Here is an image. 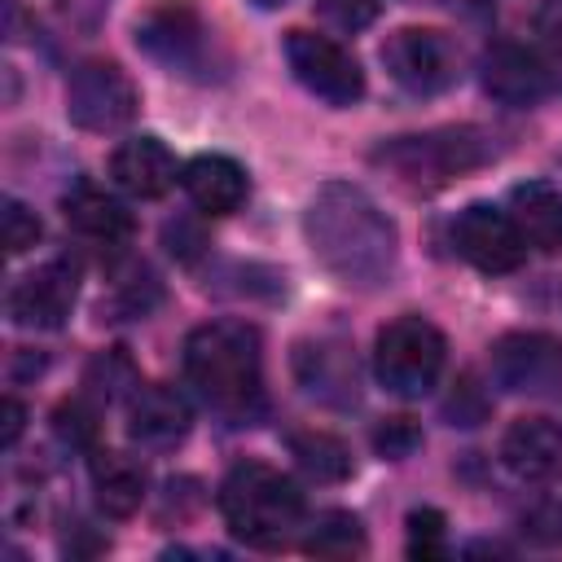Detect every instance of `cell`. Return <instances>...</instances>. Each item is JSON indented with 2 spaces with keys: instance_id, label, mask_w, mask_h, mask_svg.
Returning a JSON list of instances; mask_svg holds the SVG:
<instances>
[{
  "instance_id": "obj_1",
  "label": "cell",
  "mask_w": 562,
  "mask_h": 562,
  "mask_svg": "<svg viewBox=\"0 0 562 562\" xmlns=\"http://www.w3.org/2000/svg\"><path fill=\"white\" fill-rule=\"evenodd\" d=\"M303 237L338 281L360 290L382 285L400 259L395 224L360 184L347 180H329L316 189L303 215Z\"/></svg>"
},
{
  "instance_id": "obj_2",
  "label": "cell",
  "mask_w": 562,
  "mask_h": 562,
  "mask_svg": "<svg viewBox=\"0 0 562 562\" xmlns=\"http://www.w3.org/2000/svg\"><path fill=\"white\" fill-rule=\"evenodd\" d=\"M184 373L215 408H246L259 395L263 342L246 321H206L184 338Z\"/></svg>"
},
{
  "instance_id": "obj_3",
  "label": "cell",
  "mask_w": 562,
  "mask_h": 562,
  "mask_svg": "<svg viewBox=\"0 0 562 562\" xmlns=\"http://www.w3.org/2000/svg\"><path fill=\"white\" fill-rule=\"evenodd\" d=\"M228 531L255 549H281L303 522V492L268 461H237L220 483Z\"/></svg>"
},
{
  "instance_id": "obj_4",
  "label": "cell",
  "mask_w": 562,
  "mask_h": 562,
  "mask_svg": "<svg viewBox=\"0 0 562 562\" xmlns=\"http://www.w3.org/2000/svg\"><path fill=\"white\" fill-rule=\"evenodd\" d=\"M369 158L395 184H404L413 193H435V189L461 180L465 171L483 167L492 158V145L479 127H435V132L382 140Z\"/></svg>"
},
{
  "instance_id": "obj_5",
  "label": "cell",
  "mask_w": 562,
  "mask_h": 562,
  "mask_svg": "<svg viewBox=\"0 0 562 562\" xmlns=\"http://www.w3.org/2000/svg\"><path fill=\"white\" fill-rule=\"evenodd\" d=\"M448 360V342L439 334V325H430L426 316H395L378 329L373 342V373L391 395H426L439 378Z\"/></svg>"
},
{
  "instance_id": "obj_6",
  "label": "cell",
  "mask_w": 562,
  "mask_h": 562,
  "mask_svg": "<svg viewBox=\"0 0 562 562\" xmlns=\"http://www.w3.org/2000/svg\"><path fill=\"white\" fill-rule=\"evenodd\" d=\"M136 105H140V92L119 61L92 57V61H79L66 79V114L83 132H119L132 123Z\"/></svg>"
},
{
  "instance_id": "obj_7",
  "label": "cell",
  "mask_w": 562,
  "mask_h": 562,
  "mask_svg": "<svg viewBox=\"0 0 562 562\" xmlns=\"http://www.w3.org/2000/svg\"><path fill=\"white\" fill-rule=\"evenodd\" d=\"M382 66L386 75L413 92V97H435L443 88L457 83V66H461V53L457 44L435 31V26H400L382 40Z\"/></svg>"
},
{
  "instance_id": "obj_8",
  "label": "cell",
  "mask_w": 562,
  "mask_h": 562,
  "mask_svg": "<svg viewBox=\"0 0 562 562\" xmlns=\"http://www.w3.org/2000/svg\"><path fill=\"white\" fill-rule=\"evenodd\" d=\"M285 61L294 70V79L329 101V105H356L364 97V70L360 61L329 35H316V31H285Z\"/></svg>"
},
{
  "instance_id": "obj_9",
  "label": "cell",
  "mask_w": 562,
  "mask_h": 562,
  "mask_svg": "<svg viewBox=\"0 0 562 562\" xmlns=\"http://www.w3.org/2000/svg\"><path fill=\"white\" fill-rule=\"evenodd\" d=\"M452 246H457V255H461L470 268H479V272H487V277L514 272V268H522V259H527V241H522V233L514 228L509 211H501V206H492V202H470V206L452 220Z\"/></svg>"
},
{
  "instance_id": "obj_10",
  "label": "cell",
  "mask_w": 562,
  "mask_h": 562,
  "mask_svg": "<svg viewBox=\"0 0 562 562\" xmlns=\"http://www.w3.org/2000/svg\"><path fill=\"white\" fill-rule=\"evenodd\" d=\"M79 294V272L66 259H53L35 272H26L9 290V316L22 329H61Z\"/></svg>"
},
{
  "instance_id": "obj_11",
  "label": "cell",
  "mask_w": 562,
  "mask_h": 562,
  "mask_svg": "<svg viewBox=\"0 0 562 562\" xmlns=\"http://www.w3.org/2000/svg\"><path fill=\"white\" fill-rule=\"evenodd\" d=\"M492 378L505 391H553L562 382V342L549 334H505L492 347Z\"/></svg>"
},
{
  "instance_id": "obj_12",
  "label": "cell",
  "mask_w": 562,
  "mask_h": 562,
  "mask_svg": "<svg viewBox=\"0 0 562 562\" xmlns=\"http://www.w3.org/2000/svg\"><path fill=\"white\" fill-rule=\"evenodd\" d=\"M189 404L180 391L162 386V382H136L132 400H127V439L149 448V452H162V448H176L184 435H189Z\"/></svg>"
},
{
  "instance_id": "obj_13",
  "label": "cell",
  "mask_w": 562,
  "mask_h": 562,
  "mask_svg": "<svg viewBox=\"0 0 562 562\" xmlns=\"http://www.w3.org/2000/svg\"><path fill=\"white\" fill-rule=\"evenodd\" d=\"M294 378L303 386V395L347 408L360 400V373L356 360L342 342H299L294 347Z\"/></svg>"
},
{
  "instance_id": "obj_14",
  "label": "cell",
  "mask_w": 562,
  "mask_h": 562,
  "mask_svg": "<svg viewBox=\"0 0 562 562\" xmlns=\"http://www.w3.org/2000/svg\"><path fill=\"white\" fill-rule=\"evenodd\" d=\"M549 83H553V75L536 48L492 44L483 57V88H487V97H496L505 105H531L549 92Z\"/></svg>"
},
{
  "instance_id": "obj_15",
  "label": "cell",
  "mask_w": 562,
  "mask_h": 562,
  "mask_svg": "<svg viewBox=\"0 0 562 562\" xmlns=\"http://www.w3.org/2000/svg\"><path fill=\"white\" fill-rule=\"evenodd\" d=\"M180 184L189 193V202L206 215H233L246 198H250V180L246 167L228 154H198L180 167Z\"/></svg>"
},
{
  "instance_id": "obj_16",
  "label": "cell",
  "mask_w": 562,
  "mask_h": 562,
  "mask_svg": "<svg viewBox=\"0 0 562 562\" xmlns=\"http://www.w3.org/2000/svg\"><path fill=\"white\" fill-rule=\"evenodd\" d=\"M110 176L132 198H162L176 184L180 167L158 136H132L110 154Z\"/></svg>"
},
{
  "instance_id": "obj_17",
  "label": "cell",
  "mask_w": 562,
  "mask_h": 562,
  "mask_svg": "<svg viewBox=\"0 0 562 562\" xmlns=\"http://www.w3.org/2000/svg\"><path fill=\"white\" fill-rule=\"evenodd\" d=\"M501 461L509 474L536 483L562 470V426L549 417H518L501 439Z\"/></svg>"
},
{
  "instance_id": "obj_18",
  "label": "cell",
  "mask_w": 562,
  "mask_h": 562,
  "mask_svg": "<svg viewBox=\"0 0 562 562\" xmlns=\"http://www.w3.org/2000/svg\"><path fill=\"white\" fill-rule=\"evenodd\" d=\"M505 211L531 250H540V255L562 250V193L553 184H544V180L514 184Z\"/></svg>"
},
{
  "instance_id": "obj_19",
  "label": "cell",
  "mask_w": 562,
  "mask_h": 562,
  "mask_svg": "<svg viewBox=\"0 0 562 562\" xmlns=\"http://www.w3.org/2000/svg\"><path fill=\"white\" fill-rule=\"evenodd\" d=\"M88 474H92L97 505L110 518H127V514L140 509V501H145V470H140V461H132L127 452L101 448V452H92Z\"/></svg>"
},
{
  "instance_id": "obj_20",
  "label": "cell",
  "mask_w": 562,
  "mask_h": 562,
  "mask_svg": "<svg viewBox=\"0 0 562 562\" xmlns=\"http://www.w3.org/2000/svg\"><path fill=\"white\" fill-rule=\"evenodd\" d=\"M136 44H140L149 57L167 61V66H193L198 48L206 44V31H202V22H198L193 13H184V9H162V13H154V18H145V22L136 26Z\"/></svg>"
},
{
  "instance_id": "obj_21",
  "label": "cell",
  "mask_w": 562,
  "mask_h": 562,
  "mask_svg": "<svg viewBox=\"0 0 562 562\" xmlns=\"http://www.w3.org/2000/svg\"><path fill=\"white\" fill-rule=\"evenodd\" d=\"M61 211H66V224L92 241H123L132 233V215L119 198H110L105 189L97 184H75L66 198H61Z\"/></svg>"
},
{
  "instance_id": "obj_22",
  "label": "cell",
  "mask_w": 562,
  "mask_h": 562,
  "mask_svg": "<svg viewBox=\"0 0 562 562\" xmlns=\"http://www.w3.org/2000/svg\"><path fill=\"white\" fill-rule=\"evenodd\" d=\"M290 457L316 483H342L356 470L351 448L338 435H329V430H294L290 435Z\"/></svg>"
},
{
  "instance_id": "obj_23",
  "label": "cell",
  "mask_w": 562,
  "mask_h": 562,
  "mask_svg": "<svg viewBox=\"0 0 562 562\" xmlns=\"http://www.w3.org/2000/svg\"><path fill=\"white\" fill-rule=\"evenodd\" d=\"M303 553L312 558H356L364 553V527L356 514L347 509H329L312 522V531L303 536Z\"/></svg>"
},
{
  "instance_id": "obj_24",
  "label": "cell",
  "mask_w": 562,
  "mask_h": 562,
  "mask_svg": "<svg viewBox=\"0 0 562 562\" xmlns=\"http://www.w3.org/2000/svg\"><path fill=\"white\" fill-rule=\"evenodd\" d=\"M443 514L439 509H413L408 514V553L413 558H439L443 553Z\"/></svg>"
},
{
  "instance_id": "obj_25",
  "label": "cell",
  "mask_w": 562,
  "mask_h": 562,
  "mask_svg": "<svg viewBox=\"0 0 562 562\" xmlns=\"http://www.w3.org/2000/svg\"><path fill=\"white\" fill-rule=\"evenodd\" d=\"M40 241V215L31 206H22L18 198L4 202V250L9 255H26Z\"/></svg>"
},
{
  "instance_id": "obj_26",
  "label": "cell",
  "mask_w": 562,
  "mask_h": 562,
  "mask_svg": "<svg viewBox=\"0 0 562 562\" xmlns=\"http://www.w3.org/2000/svg\"><path fill=\"white\" fill-rule=\"evenodd\" d=\"M536 35H540V57L549 75H562V0H544L536 13Z\"/></svg>"
},
{
  "instance_id": "obj_27",
  "label": "cell",
  "mask_w": 562,
  "mask_h": 562,
  "mask_svg": "<svg viewBox=\"0 0 562 562\" xmlns=\"http://www.w3.org/2000/svg\"><path fill=\"white\" fill-rule=\"evenodd\" d=\"M53 430H57L70 448H88V443L97 439V417H92L79 400H70V404H57V413H53Z\"/></svg>"
},
{
  "instance_id": "obj_28",
  "label": "cell",
  "mask_w": 562,
  "mask_h": 562,
  "mask_svg": "<svg viewBox=\"0 0 562 562\" xmlns=\"http://www.w3.org/2000/svg\"><path fill=\"white\" fill-rule=\"evenodd\" d=\"M417 443H422V430H417L408 417H386V422L373 430V448H378L382 457H391V461L408 457Z\"/></svg>"
},
{
  "instance_id": "obj_29",
  "label": "cell",
  "mask_w": 562,
  "mask_h": 562,
  "mask_svg": "<svg viewBox=\"0 0 562 562\" xmlns=\"http://www.w3.org/2000/svg\"><path fill=\"white\" fill-rule=\"evenodd\" d=\"M316 9H321L334 26H342V31H364V26L378 18L382 0H316Z\"/></svg>"
},
{
  "instance_id": "obj_30",
  "label": "cell",
  "mask_w": 562,
  "mask_h": 562,
  "mask_svg": "<svg viewBox=\"0 0 562 562\" xmlns=\"http://www.w3.org/2000/svg\"><path fill=\"white\" fill-rule=\"evenodd\" d=\"M531 527H536V536H544V540H562V505L536 509V514H531Z\"/></svg>"
},
{
  "instance_id": "obj_31",
  "label": "cell",
  "mask_w": 562,
  "mask_h": 562,
  "mask_svg": "<svg viewBox=\"0 0 562 562\" xmlns=\"http://www.w3.org/2000/svg\"><path fill=\"white\" fill-rule=\"evenodd\" d=\"M22 426H26V408H22V400H4V448H13L18 443V435H22Z\"/></svg>"
},
{
  "instance_id": "obj_32",
  "label": "cell",
  "mask_w": 562,
  "mask_h": 562,
  "mask_svg": "<svg viewBox=\"0 0 562 562\" xmlns=\"http://www.w3.org/2000/svg\"><path fill=\"white\" fill-rule=\"evenodd\" d=\"M255 4H263V9H277V4H285V0H255Z\"/></svg>"
}]
</instances>
